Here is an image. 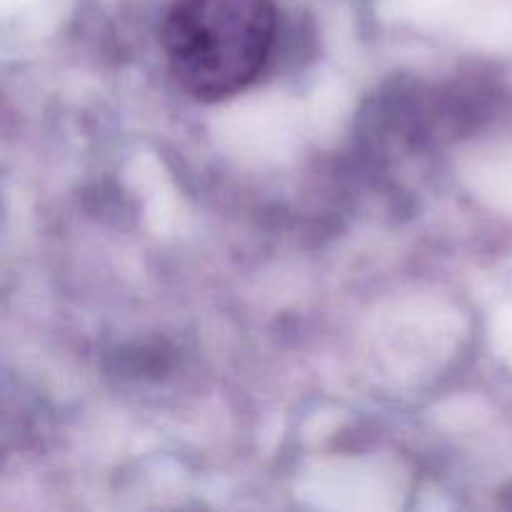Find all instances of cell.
Here are the masks:
<instances>
[{"label":"cell","mask_w":512,"mask_h":512,"mask_svg":"<svg viewBox=\"0 0 512 512\" xmlns=\"http://www.w3.org/2000/svg\"><path fill=\"white\" fill-rule=\"evenodd\" d=\"M275 33L273 0H175L160 38L180 88L213 103L240 93L263 73Z\"/></svg>","instance_id":"cell-1"}]
</instances>
